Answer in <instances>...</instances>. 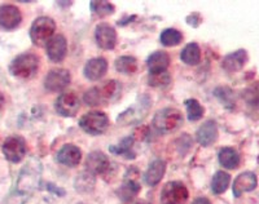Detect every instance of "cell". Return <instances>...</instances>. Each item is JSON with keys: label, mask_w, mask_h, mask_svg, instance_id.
Returning <instances> with one entry per match:
<instances>
[{"label": "cell", "mask_w": 259, "mask_h": 204, "mask_svg": "<svg viewBox=\"0 0 259 204\" xmlns=\"http://www.w3.org/2000/svg\"><path fill=\"white\" fill-rule=\"evenodd\" d=\"M39 69V57L35 53H22L9 65V71L15 78L31 79Z\"/></svg>", "instance_id": "1"}, {"label": "cell", "mask_w": 259, "mask_h": 204, "mask_svg": "<svg viewBox=\"0 0 259 204\" xmlns=\"http://www.w3.org/2000/svg\"><path fill=\"white\" fill-rule=\"evenodd\" d=\"M183 124V115L174 108L161 109L153 117V126L161 133H170Z\"/></svg>", "instance_id": "2"}, {"label": "cell", "mask_w": 259, "mask_h": 204, "mask_svg": "<svg viewBox=\"0 0 259 204\" xmlns=\"http://www.w3.org/2000/svg\"><path fill=\"white\" fill-rule=\"evenodd\" d=\"M55 31H56V22L52 18L41 16L32 22L30 27V38L35 45L41 47L48 43Z\"/></svg>", "instance_id": "3"}, {"label": "cell", "mask_w": 259, "mask_h": 204, "mask_svg": "<svg viewBox=\"0 0 259 204\" xmlns=\"http://www.w3.org/2000/svg\"><path fill=\"white\" fill-rule=\"evenodd\" d=\"M79 127L91 136H100L109 127V118L101 111H90L80 118Z\"/></svg>", "instance_id": "4"}, {"label": "cell", "mask_w": 259, "mask_h": 204, "mask_svg": "<svg viewBox=\"0 0 259 204\" xmlns=\"http://www.w3.org/2000/svg\"><path fill=\"white\" fill-rule=\"evenodd\" d=\"M149 108V96H142L136 101V104H134L131 108L127 109L117 118V123L119 126H131L134 123L140 122L148 114Z\"/></svg>", "instance_id": "5"}, {"label": "cell", "mask_w": 259, "mask_h": 204, "mask_svg": "<svg viewBox=\"0 0 259 204\" xmlns=\"http://www.w3.org/2000/svg\"><path fill=\"white\" fill-rule=\"evenodd\" d=\"M189 198L187 186L179 181H171L163 186L161 191L162 204H186Z\"/></svg>", "instance_id": "6"}, {"label": "cell", "mask_w": 259, "mask_h": 204, "mask_svg": "<svg viewBox=\"0 0 259 204\" xmlns=\"http://www.w3.org/2000/svg\"><path fill=\"white\" fill-rule=\"evenodd\" d=\"M3 154L7 161L20 163L26 155V142L20 136H11L3 143Z\"/></svg>", "instance_id": "7"}, {"label": "cell", "mask_w": 259, "mask_h": 204, "mask_svg": "<svg viewBox=\"0 0 259 204\" xmlns=\"http://www.w3.org/2000/svg\"><path fill=\"white\" fill-rule=\"evenodd\" d=\"M80 108V101L75 93L66 92L60 94L59 98L55 102V110L59 115L65 118L75 117Z\"/></svg>", "instance_id": "8"}, {"label": "cell", "mask_w": 259, "mask_h": 204, "mask_svg": "<svg viewBox=\"0 0 259 204\" xmlns=\"http://www.w3.org/2000/svg\"><path fill=\"white\" fill-rule=\"evenodd\" d=\"M139 176V169L138 168H131L128 169V172L126 173L123 184L118 189V196L121 198L123 201H131L140 191V184L138 181Z\"/></svg>", "instance_id": "9"}, {"label": "cell", "mask_w": 259, "mask_h": 204, "mask_svg": "<svg viewBox=\"0 0 259 204\" xmlns=\"http://www.w3.org/2000/svg\"><path fill=\"white\" fill-rule=\"evenodd\" d=\"M95 39L101 49L110 50L117 44V31L108 22H101L97 25L96 30H95Z\"/></svg>", "instance_id": "10"}, {"label": "cell", "mask_w": 259, "mask_h": 204, "mask_svg": "<svg viewBox=\"0 0 259 204\" xmlns=\"http://www.w3.org/2000/svg\"><path fill=\"white\" fill-rule=\"evenodd\" d=\"M70 73L65 69H53L45 79V88L48 92H60L70 84Z\"/></svg>", "instance_id": "11"}, {"label": "cell", "mask_w": 259, "mask_h": 204, "mask_svg": "<svg viewBox=\"0 0 259 204\" xmlns=\"http://www.w3.org/2000/svg\"><path fill=\"white\" fill-rule=\"evenodd\" d=\"M110 161L108 155L101 151H92L85 159V172L95 175H104L109 171Z\"/></svg>", "instance_id": "12"}, {"label": "cell", "mask_w": 259, "mask_h": 204, "mask_svg": "<svg viewBox=\"0 0 259 204\" xmlns=\"http://www.w3.org/2000/svg\"><path fill=\"white\" fill-rule=\"evenodd\" d=\"M22 15L20 9L12 4H3L0 7V27L4 30H13L21 24Z\"/></svg>", "instance_id": "13"}, {"label": "cell", "mask_w": 259, "mask_h": 204, "mask_svg": "<svg viewBox=\"0 0 259 204\" xmlns=\"http://www.w3.org/2000/svg\"><path fill=\"white\" fill-rule=\"evenodd\" d=\"M47 45V55L52 62H61L68 52V41L64 35L59 34L55 35L48 40Z\"/></svg>", "instance_id": "14"}, {"label": "cell", "mask_w": 259, "mask_h": 204, "mask_svg": "<svg viewBox=\"0 0 259 204\" xmlns=\"http://www.w3.org/2000/svg\"><path fill=\"white\" fill-rule=\"evenodd\" d=\"M80 161H82V151L78 146L71 145V143L64 145L57 152V162L66 167H70V168L77 167Z\"/></svg>", "instance_id": "15"}, {"label": "cell", "mask_w": 259, "mask_h": 204, "mask_svg": "<svg viewBox=\"0 0 259 204\" xmlns=\"http://www.w3.org/2000/svg\"><path fill=\"white\" fill-rule=\"evenodd\" d=\"M218 138V126L214 120H207L198 128L196 133V140L201 146H211Z\"/></svg>", "instance_id": "16"}, {"label": "cell", "mask_w": 259, "mask_h": 204, "mask_svg": "<svg viewBox=\"0 0 259 204\" xmlns=\"http://www.w3.org/2000/svg\"><path fill=\"white\" fill-rule=\"evenodd\" d=\"M256 187V176L253 172H244L236 177L233 182V195L236 198L241 196L244 192L253 191Z\"/></svg>", "instance_id": "17"}, {"label": "cell", "mask_w": 259, "mask_h": 204, "mask_svg": "<svg viewBox=\"0 0 259 204\" xmlns=\"http://www.w3.org/2000/svg\"><path fill=\"white\" fill-rule=\"evenodd\" d=\"M108 71V61L103 57L90 60L84 66L83 74L89 80H99L103 78Z\"/></svg>", "instance_id": "18"}, {"label": "cell", "mask_w": 259, "mask_h": 204, "mask_svg": "<svg viewBox=\"0 0 259 204\" xmlns=\"http://www.w3.org/2000/svg\"><path fill=\"white\" fill-rule=\"evenodd\" d=\"M247 61V52L245 49H239L226 56L222 62V66L228 73H237L245 66Z\"/></svg>", "instance_id": "19"}, {"label": "cell", "mask_w": 259, "mask_h": 204, "mask_svg": "<svg viewBox=\"0 0 259 204\" xmlns=\"http://www.w3.org/2000/svg\"><path fill=\"white\" fill-rule=\"evenodd\" d=\"M166 172V162L162 159H156L148 167L144 175V181L148 186H156L161 182Z\"/></svg>", "instance_id": "20"}, {"label": "cell", "mask_w": 259, "mask_h": 204, "mask_svg": "<svg viewBox=\"0 0 259 204\" xmlns=\"http://www.w3.org/2000/svg\"><path fill=\"white\" fill-rule=\"evenodd\" d=\"M147 65L150 74L165 73L170 65V56L163 50H157L148 57Z\"/></svg>", "instance_id": "21"}, {"label": "cell", "mask_w": 259, "mask_h": 204, "mask_svg": "<svg viewBox=\"0 0 259 204\" xmlns=\"http://www.w3.org/2000/svg\"><path fill=\"white\" fill-rule=\"evenodd\" d=\"M219 163L227 169H236L240 166V154L233 147H223L218 154Z\"/></svg>", "instance_id": "22"}, {"label": "cell", "mask_w": 259, "mask_h": 204, "mask_svg": "<svg viewBox=\"0 0 259 204\" xmlns=\"http://www.w3.org/2000/svg\"><path fill=\"white\" fill-rule=\"evenodd\" d=\"M180 59L184 64L189 65V66H194L197 65L201 60V49L198 47L197 43H189L187 44L184 49L180 53Z\"/></svg>", "instance_id": "23"}, {"label": "cell", "mask_w": 259, "mask_h": 204, "mask_svg": "<svg viewBox=\"0 0 259 204\" xmlns=\"http://www.w3.org/2000/svg\"><path fill=\"white\" fill-rule=\"evenodd\" d=\"M115 70L121 74H134L138 70V60L133 56H122L114 62Z\"/></svg>", "instance_id": "24"}, {"label": "cell", "mask_w": 259, "mask_h": 204, "mask_svg": "<svg viewBox=\"0 0 259 204\" xmlns=\"http://www.w3.org/2000/svg\"><path fill=\"white\" fill-rule=\"evenodd\" d=\"M231 182V176L223 171H218L215 173L211 181V190L214 194H223Z\"/></svg>", "instance_id": "25"}, {"label": "cell", "mask_w": 259, "mask_h": 204, "mask_svg": "<svg viewBox=\"0 0 259 204\" xmlns=\"http://www.w3.org/2000/svg\"><path fill=\"white\" fill-rule=\"evenodd\" d=\"M184 105H186L187 108V117H188L189 122H196V120H200L201 118L203 117L205 110H203L202 105H201L197 99H186V101H184Z\"/></svg>", "instance_id": "26"}, {"label": "cell", "mask_w": 259, "mask_h": 204, "mask_svg": "<svg viewBox=\"0 0 259 204\" xmlns=\"http://www.w3.org/2000/svg\"><path fill=\"white\" fill-rule=\"evenodd\" d=\"M161 43L165 47H174L182 43L183 34L177 29H166L161 34Z\"/></svg>", "instance_id": "27"}, {"label": "cell", "mask_w": 259, "mask_h": 204, "mask_svg": "<svg viewBox=\"0 0 259 204\" xmlns=\"http://www.w3.org/2000/svg\"><path fill=\"white\" fill-rule=\"evenodd\" d=\"M214 96L219 99V101L226 106L227 109H235L236 101L235 94H233L232 89L228 87H219L214 90Z\"/></svg>", "instance_id": "28"}, {"label": "cell", "mask_w": 259, "mask_h": 204, "mask_svg": "<svg viewBox=\"0 0 259 204\" xmlns=\"http://www.w3.org/2000/svg\"><path fill=\"white\" fill-rule=\"evenodd\" d=\"M133 146H134V138L126 137L119 142V145L110 146V151L115 155H122V157H126L128 158V159H134V158H135V154H131Z\"/></svg>", "instance_id": "29"}, {"label": "cell", "mask_w": 259, "mask_h": 204, "mask_svg": "<svg viewBox=\"0 0 259 204\" xmlns=\"http://www.w3.org/2000/svg\"><path fill=\"white\" fill-rule=\"evenodd\" d=\"M95 186V176H92L91 173L85 172L83 175H80L77 178V182H75V187L79 192H89L94 189Z\"/></svg>", "instance_id": "30"}, {"label": "cell", "mask_w": 259, "mask_h": 204, "mask_svg": "<svg viewBox=\"0 0 259 204\" xmlns=\"http://www.w3.org/2000/svg\"><path fill=\"white\" fill-rule=\"evenodd\" d=\"M91 9L95 15L99 17H105L112 13H114L115 8L109 2H91Z\"/></svg>", "instance_id": "31"}, {"label": "cell", "mask_w": 259, "mask_h": 204, "mask_svg": "<svg viewBox=\"0 0 259 204\" xmlns=\"http://www.w3.org/2000/svg\"><path fill=\"white\" fill-rule=\"evenodd\" d=\"M148 82L152 87L156 88H166L171 82V78L167 73H161V74H149V79Z\"/></svg>", "instance_id": "32"}, {"label": "cell", "mask_w": 259, "mask_h": 204, "mask_svg": "<svg viewBox=\"0 0 259 204\" xmlns=\"http://www.w3.org/2000/svg\"><path fill=\"white\" fill-rule=\"evenodd\" d=\"M119 89V84L114 80H110V82L106 83L103 88L100 89V94L101 98L103 99H109L115 97V93H117V90Z\"/></svg>", "instance_id": "33"}, {"label": "cell", "mask_w": 259, "mask_h": 204, "mask_svg": "<svg viewBox=\"0 0 259 204\" xmlns=\"http://www.w3.org/2000/svg\"><path fill=\"white\" fill-rule=\"evenodd\" d=\"M84 102L90 106H97L100 105L103 102V98H101L100 89L99 88H91V89L84 94Z\"/></svg>", "instance_id": "34"}, {"label": "cell", "mask_w": 259, "mask_h": 204, "mask_svg": "<svg viewBox=\"0 0 259 204\" xmlns=\"http://www.w3.org/2000/svg\"><path fill=\"white\" fill-rule=\"evenodd\" d=\"M192 204H211V201L207 198H197Z\"/></svg>", "instance_id": "35"}, {"label": "cell", "mask_w": 259, "mask_h": 204, "mask_svg": "<svg viewBox=\"0 0 259 204\" xmlns=\"http://www.w3.org/2000/svg\"><path fill=\"white\" fill-rule=\"evenodd\" d=\"M3 105H4V96H3V93L0 92V110L3 109Z\"/></svg>", "instance_id": "36"}, {"label": "cell", "mask_w": 259, "mask_h": 204, "mask_svg": "<svg viewBox=\"0 0 259 204\" xmlns=\"http://www.w3.org/2000/svg\"><path fill=\"white\" fill-rule=\"evenodd\" d=\"M138 204H149V203H143V201H142V203H138Z\"/></svg>", "instance_id": "37"}]
</instances>
